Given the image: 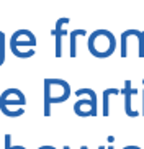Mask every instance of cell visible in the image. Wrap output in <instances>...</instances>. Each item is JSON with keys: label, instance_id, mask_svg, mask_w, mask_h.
Returning <instances> with one entry per match:
<instances>
[{"label": "cell", "instance_id": "obj_1", "mask_svg": "<svg viewBox=\"0 0 144 149\" xmlns=\"http://www.w3.org/2000/svg\"><path fill=\"white\" fill-rule=\"evenodd\" d=\"M43 84H44L43 115L44 116H51V105L52 103H61V102L67 100L70 97V87L65 80L56 79V77H46Z\"/></svg>", "mask_w": 144, "mask_h": 149}, {"label": "cell", "instance_id": "obj_2", "mask_svg": "<svg viewBox=\"0 0 144 149\" xmlns=\"http://www.w3.org/2000/svg\"><path fill=\"white\" fill-rule=\"evenodd\" d=\"M87 48L93 57L105 59L110 57L116 49V38L108 30H95L88 36Z\"/></svg>", "mask_w": 144, "mask_h": 149}, {"label": "cell", "instance_id": "obj_3", "mask_svg": "<svg viewBox=\"0 0 144 149\" xmlns=\"http://www.w3.org/2000/svg\"><path fill=\"white\" fill-rule=\"evenodd\" d=\"M26 103L25 95L18 88H7L0 95V111L8 118H18L23 115V105Z\"/></svg>", "mask_w": 144, "mask_h": 149}, {"label": "cell", "instance_id": "obj_4", "mask_svg": "<svg viewBox=\"0 0 144 149\" xmlns=\"http://www.w3.org/2000/svg\"><path fill=\"white\" fill-rule=\"evenodd\" d=\"M75 95L82 97L87 95L85 98H79L74 103V113L80 118L87 116H97L98 115V105H97V93L92 88H79L75 90Z\"/></svg>", "mask_w": 144, "mask_h": 149}, {"label": "cell", "instance_id": "obj_5", "mask_svg": "<svg viewBox=\"0 0 144 149\" xmlns=\"http://www.w3.org/2000/svg\"><path fill=\"white\" fill-rule=\"evenodd\" d=\"M121 93L125 95V111H126V116H129V118H136V116H139V111H136V110L131 108V98H133V95H136L138 93V90H134V88L131 87V80H125V88L121 90Z\"/></svg>", "mask_w": 144, "mask_h": 149}, {"label": "cell", "instance_id": "obj_6", "mask_svg": "<svg viewBox=\"0 0 144 149\" xmlns=\"http://www.w3.org/2000/svg\"><path fill=\"white\" fill-rule=\"evenodd\" d=\"M69 18H59L56 22V28L52 30V36H56V57L62 56V36H65V31L62 30V25H67Z\"/></svg>", "mask_w": 144, "mask_h": 149}, {"label": "cell", "instance_id": "obj_7", "mask_svg": "<svg viewBox=\"0 0 144 149\" xmlns=\"http://www.w3.org/2000/svg\"><path fill=\"white\" fill-rule=\"evenodd\" d=\"M118 93H121V90H118V88H106L102 95L103 98V108H102V116H108L110 115V95H118Z\"/></svg>", "mask_w": 144, "mask_h": 149}, {"label": "cell", "instance_id": "obj_8", "mask_svg": "<svg viewBox=\"0 0 144 149\" xmlns=\"http://www.w3.org/2000/svg\"><path fill=\"white\" fill-rule=\"evenodd\" d=\"M79 36H87V31L82 30V28L70 31V53H69V56H70V57H75V56H77V48H75V41H77Z\"/></svg>", "mask_w": 144, "mask_h": 149}, {"label": "cell", "instance_id": "obj_9", "mask_svg": "<svg viewBox=\"0 0 144 149\" xmlns=\"http://www.w3.org/2000/svg\"><path fill=\"white\" fill-rule=\"evenodd\" d=\"M133 36H136L138 41H139V51H138V56L144 57V33L139 31V30H133Z\"/></svg>", "mask_w": 144, "mask_h": 149}, {"label": "cell", "instance_id": "obj_10", "mask_svg": "<svg viewBox=\"0 0 144 149\" xmlns=\"http://www.w3.org/2000/svg\"><path fill=\"white\" fill-rule=\"evenodd\" d=\"M10 51H12L13 54L17 57H22V59H28V57L35 56V49H28V51H20V49L17 48H10Z\"/></svg>", "mask_w": 144, "mask_h": 149}, {"label": "cell", "instance_id": "obj_11", "mask_svg": "<svg viewBox=\"0 0 144 149\" xmlns=\"http://www.w3.org/2000/svg\"><path fill=\"white\" fill-rule=\"evenodd\" d=\"M5 149H26V148H23V146H12V134L10 133H7L5 134Z\"/></svg>", "mask_w": 144, "mask_h": 149}, {"label": "cell", "instance_id": "obj_12", "mask_svg": "<svg viewBox=\"0 0 144 149\" xmlns=\"http://www.w3.org/2000/svg\"><path fill=\"white\" fill-rule=\"evenodd\" d=\"M141 115L144 116V90H143V110H141Z\"/></svg>", "mask_w": 144, "mask_h": 149}, {"label": "cell", "instance_id": "obj_13", "mask_svg": "<svg viewBox=\"0 0 144 149\" xmlns=\"http://www.w3.org/2000/svg\"><path fill=\"white\" fill-rule=\"evenodd\" d=\"M3 62H5V56H2V57H0V66H2Z\"/></svg>", "mask_w": 144, "mask_h": 149}, {"label": "cell", "instance_id": "obj_14", "mask_svg": "<svg viewBox=\"0 0 144 149\" xmlns=\"http://www.w3.org/2000/svg\"><path fill=\"white\" fill-rule=\"evenodd\" d=\"M129 148H131V149H141L139 146H129Z\"/></svg>", "mask_w": 144, "mask_h": 149}, {"label": "cell", "instance_id": "obj_15", "mask_svg": "<svg viewBox=\"0 0 144 149\" xmlns=\"http://www.w3.org/2000/svg\"><path fill=\"white\" fill-rule=\"evenodd\" d=\"M98 149H106V146H98Z\"/></svg>", "mask_w": 144, "mask_h": 149}, {"label": "cell", "instance_id": "obj_16", "mask_svg": "<svg viewBox=\"0 0 144 149\" xmlns=\"http://www.w3.org/2000/svg\"><path fill=\"white\" fill-rule=\"evenodd\" d=\"M80 149H88L87 146H80Z\"/></svg>", "mask_w": 144, "mask_h": 149}, {"label": "cell", "instance_id": "obj_17", "mask_svg": "<svg viewBox=\"0 0 144 149\" xmlns=\"http://www.w3.org/2000/svg\"><path fill=\"white\" fill-rule=\"evenodd\" d=\"M106 149H113V146H108V148H106Z\"/></svg>", "mask_w": 144, "mask_h": 149}]
</instances>
